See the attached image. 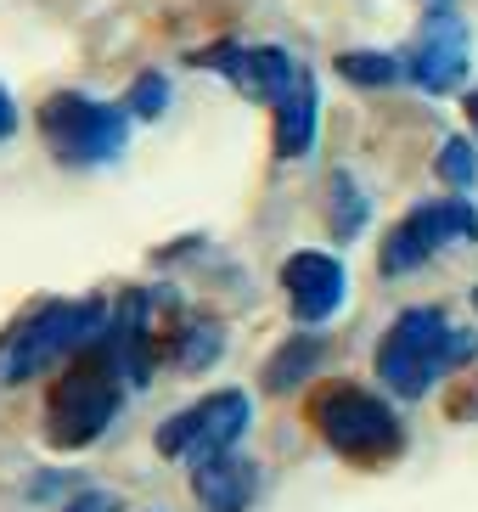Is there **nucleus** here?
I'll list each match as a JSON object with an SVG mask.
<instances>
[{
  "label": "nucleus",
  "mask_w": 478,
  "mask_h": 512,
  "mask_svg": "<svg viewBox=\"0 0 478 512\" xmlns=\"http://www.w3.org/2000/svg\"><path fill=\"white\" fill-rule=\"evenodd\" d=\"M473 355H478V332L450 327L445 310H434V304H411V310L394 316V327L377 344V377L400 400H422L439 377L467 366Z\"/></svg>",
  "instance_id": "nucleus-1"
},
{
  "label": "nucleus",
  "mask_w": 478,
  "mask_h": 512,
  "mask_svg": "<svg viewBox=\"0 0 478 512\" xmlns=\"http://www.w3.org/2000/svg\"><path fill=\"white\" fill-rule=\"evenodd\" d=\"M119 355H113V338H96L85 355H74V366L57 377V389L45 400V439L57 451H85L113 428L124 406V389H119Z\"/></svg>",
  "instance_id": "nucleus-2"
},
{
  "label": "nucleus",
  "mask_w": 478,
  "mask_h": 512,
  "mask_svg": "<svg viewBox=\"0 0 478 512\" xmlns=\"http://www.w3.org/2000/svg\"><path fill=\"white\" fill-rule=\"evenodd\" d=\"M107 332V310L96 299H57L40 304L23 327L6 338L0 349V383H23V377H40L51 366L85 355L96 338Z\"/></svg>",
  "instance_id": "nucleus-3"
},
{
  "label": "nucleus",
  "mask_w": 478,
  "mask_h": 512,
  "mask_svg": "<svg viewBox=\"0 0 478 512\" xmlns=\"http://www.w3.org/2000/svg\"><path fill=\"white\" fill-rule=\"evenodd\" d=\"M130 119L135 113L124 102L113 107V102H96V96H79V91H57L40 102L45 147L74 169H96V164L124 158V147H130Z\"/></svg>",
  "instance_id": "nucleus-4"
},
{
  "label": "nucleus",
  "mask_w": 478,
  "mask_h": 512,
  "mask_svg": "<svg viewBox=\"0 0 478 512\" xmlns=\"http://www.w3.org/2000/svg\"><path fill=\"white\" fill-rule=\"evenodd\" d=\"M310 417H315V428H321V439H327L332 451L344 456V462H360V467L389 462V456H400V445H405L400 417H394L377 394L355 389V383L321 389L315 406H310Z\"/></svg>",
  "instance_id": "nucleus-5"
},
{
  "label": "nucleus",
  "mask_w": 478,
  "mask_h": 512,
  "mask_svg": "<svg viewBox=\"0 0 478 512\" xmlns=\"http://www.w3.org/2000/svg\"><path fill=\"white\" fill-rule=\"evenodd\" d=\"M254 422V400L242 389H220V394H203L197 406L175 411V417L158 428V451L175 456V462H209V456L237 451V439L248 434Z\"/></svg>",
  "instance_id": "nucleus-6"
},
{
  "label": "nucleus",
  "mask_w": 478,
  "mask_h": 512,
  "mask_svg": "<svg viewBox=\"0 0 478 512\" xmlns=\"http://www.w3.org/2000/svg\"><path fill=\"white\" fill-rule=\"evenodd\" d=\"M473 237H478V209L473 203H467V197H434V203H417V209L383 237L377 265H383V276H405V271H417V265H428L439 248L473 242Z\"/></svg>",
  "instance_id": "nucleus-7"
},
{
  "label": "nucleus",
  "mask_w": 478,
  "mask_h": 512,
  "mask_svg": "<svg viewBox=\"0 0 478 512\" xmlns=\"http://www.w3.org/2000/svg\"><path fill=\"white\" fill-rule=\"evenodd\" d=\"M405 79L428 96H445L467 79V62H473V34L456 12H428V23L417 29L411 51H405Z\"/></svg>",
  "instance_id": "nucleus-8"
},
{
  "label": "nucleus",
  "mask_w": 478,
  "mask_h": 512,
  "mask_svg": "<svg viewBox=\"0 0 478 512\" xmlns=\"http://www.w3.org/2000/svg\"><path fill=\"white\" fill-rule=\"evenodd\" d=\"M197 68H209V74L231 79L248 102L259 107H276L287 91H293V79H299L304 62H293L282 46H237V40H225V46H209L197 51Z\"/></svg>",
  "instance_id": "nucleus-9"
},
{
  "label": "nucleus",
  "mask_w": 478,
  "mask_h": 512,
  "mask_svg": "<svg viewBox=\"0 0 478 512\" xmlns=\"http://www.w3.org/2000/svg\"><path fill=\"white\" fill-rule=\"evenodd\" d=\"M282 287H287L293 316H299L304 327H321L327 316H338V304H344V293H349V271H344V259L304 248V254H293L282 265Z\"/></svg>",
  "instance_id": "nucleus-10"
},
{
  "label": "nucleus",
  "mask_w": 478,
  "mask_h": 512,
  "mask_svg": "<svg viewBox=\"0 0 478 512\" xmlns=\"http://www.w3.org/2000/svg\"><path fill=\"white\" fill-rule=\"evenodd\" d=\"M192 496L209 512H248L259 496V467L237 451L209 456V462L192 467Z\"/></svg>",
  "instance_id": "nucleus-11"
},
{
  "label": "nucleus",
  "mask_w": 478,
  "mask_h": 512,
  "mask_svg": "<svg viewBox=\"0 0 478 512\" xmlns=\"http://www.w3.org/2000/svg\"><path fill=\"white\" fill-rule=\"evenodd\" d=\"M315 113H321L315 79H310V68H299L293 91L276 102V158H304L315 147Z\"/></svg>",
  "instance_id": "nucleus-12"
},
{
  "label": "nucleus",
  "mask_w": 478,
  "mask_h": 512,
  "mask_svg": "<svg viewBox=\"0 0 478 512\" xmlns=\"http://www.w3.org/2000/svg\"><path fill=\"white\" fill-rule=\"evenodd\" d=\"M321 366V338H293V344H282L276 355H270V366H265V389H293V383H304V377Z\"/></svg>",
  "instance_id": "nucleus-13"
},
{
  "label": "nucleus",
  "mask_w": 478,
  "mask_h": 512,
  "mask_svg": "<svg viewBox=\"0 0 478 512\" xmlns=\"http://www.w3.org/2000/svg\"><path fill=\"white\" fill-rule=\"evenodd\" d=\"M338 74H344L349 85L383 91V85H400L405 79V62L389 57V51H344V57H338Z\"/></svg>",
  "instance_id": "nucleus-14"
},
{
  "label": "nucleus",
  "mask_w": 478,
  "mask_h": 512,
  "mask_svg": "<svg viewBox=\"0 0 478 512\" xmlns=\"http://www.w3.org/2000/svg\"><path fill=\"white\" fill-rule=\"evenodd\" d=\"M366 214H372V203H366V192L355 186V175H332V231H338V242L360 237V226H366Z\"/></svg>",
  "instance_id": "nucleus-15"
},
{
  "label": "nucleus",
  "mask_w": 478,
  "mask_h": 512,
  "mask_svg": "<svg viewBox=\"0 0 478 512\" xmlns=\"http://www.w3.org/2000/svg\"><path fill=\"white\" fill-rule=\"evenodd\" d=\"M175 361L186 366V372H203V366L220 361V327L214 321H203V327H186L175 344Z\"/></svg>",
  "instance_id": "nucleus-16"
},
{
  "label": "nucleus",
  "mask_w": 478,
  "mask_h": 512,
  "mask_svg": "<svg viewBox=\"0 0 478 512\" xmlns=\"http://www.w3.org/2000/svg\"><path fill=\"white\" fill-rule=\"evenodd\" d=\"M124 107H130L135 119H158V113L169 107V79L158 74V68H152V74H141L130 85V96H124Z\"/></svg>",
  "instance_id": "nucleus-17"
},
{
  "label": "nucleus",
  "mask_w": 478,
  "mask_h": 512,
  "mask_svg": "<svg viewBox=\"0 0 478 512\" xmlns=\"http://www.w3.org/2000/svg\"><path fill=\"white\" fill-rule=\"evenodd\" d=\"M439 175H445L456 192H467V186L478 181V158H473V147H467L462 136H450L445 147H439Z\"/></svg>",
  "instance_id": "nucleus-18"
},
{
  "label": "nucleus",
  "mask_w": 478,
  "mask_h": 512,
  "mask_svg": "<svg viewBox=\"0 0 478 512\" xmlns=\"http://www.w3.org/2000/svg\"><path fill=\"white\" fill-rule=\"evenodd\" d=\"M62 512H119V501L107 496V490H79V496L68 501Z\"/></svg>",
  "instance_id": "nucleus-19"
},
{
  "label": "nucleus",
  "mask_w": 478,
  "mask_h": 512,
  "mask_svg": "<svg viewBox=\"0 0 478 512\" xmlns=\"http://www.w3.org/2000/svg\"><path fill=\"white\" fill-rule=\"evenodd\" d=\"M12 130H17V102H12L6 91H0V141L12 136Z\"/></svg>",
  "instance_id": "nucleus-20"
},
{
  "label": "nucleus",
  "mask_w": 478,
  "mask_h": 512,
  "mask_svg": "<svg viewBox=\"0 0 478 512\" xmlns=\"http://www.w3.org/2000/svg\"><path fill=\"white\" fill-rule=\"evenodd\" d=\"M467 113H473V130H478V91L467 96Z\"/></svg>",
  "instance_id": "nucleus-21"
},
{
  "label": "nucleus",
  "mask_w": 478,
  "mask_h": 512,
  "mask_svg": "<svg viewBox=\"0 0 478 512\" xmlns=\"http://www.w3.org/2000/svg\"><path fill=\"white\" fill-rule=\"evenodd\" d=\"M473 304H478V287H473Z\"/></svg>",
  "instance_id": "nucleus-22"
}]
</instances>
